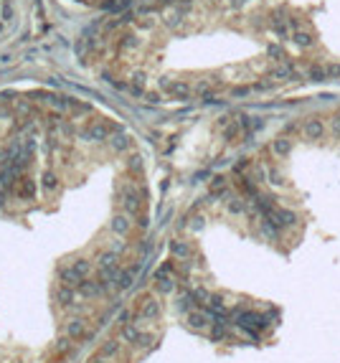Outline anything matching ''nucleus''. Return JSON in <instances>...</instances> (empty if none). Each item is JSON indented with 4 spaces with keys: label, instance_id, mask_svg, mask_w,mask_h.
Returning a JSON list of instances; mask_svg holds the SVG:
<instances>
[{
    "label": "nucleus",
    "instance_id": "nucleus-1",
    "mask_svg": "<svg viewBox=\"0 0 340 363\" xmlns=\"http://www.w3.org/2000/svg\"><path fill=\"white\" fill-rule=\"evenodd\" d=\"M160 86H163V92H168L170 97H175V99H188L190 97V86L186 82H168V79H163Z\"/></svg>",
    "mask_w": 340,
    "mask_h": 363
},
{
    "label": "nucleus",
    "instance_id": "nucleus-2",
    "mask_svg": "<svg viewBox=\"0 0 340 363\" xmlns=\"http://www.w3.org/2000/svg\"><path fill=\"white\" fill-rule=\"evenodd\" d=\"M294 43L302 46V49H307V46H312V36L307 31H300V33H294Z\"/></svg>",
    "mask_w": 340,
    "mask_h": 363
},
{
    "label": "nucleus",
    "instance_id": "nucleus-3",
    "mask_svg": "<svg viewBox=\"0 0 340 363\" xmlns=\"http://www.w3.org/2000/svg\"><path fill=\"white\" fill-rule=\"evenodd\" d=\"M307 74H310V79H315V82H323V79L327 76V69H325V66H317V64H315V66H310Z\"/></svg>",
    "mask_w": 340,
    "mask_h": 363
},
{
    "label": "nucleus",
    "instance_id": "nucleus-4",
    "mask_svg": "<svg viewBox=\"0 0 340 363\" xmlns=\"http://www.w3.org/2000/svg\"><path fill=\"white\" fill-rule=\"evenodd\" d=\"M132 3V0H109V3H104V10H124Z\"/></svg>",
    "mask_w": 340,
    "mask_h": 363
},
{
    "label": "nucleus",
    "instance_id": "nucleus-5",
    "mask_svg": "<svg viewBox=\"0 0 340 363\" xmlns=\"http://www.w3.org/2000/svg\"><path fill=\"white\" fill-rule=\"evenodd\" d=\"M289 74H292V64H289V61L279 64L277 69H274V76H277V79H285V76H289Z\"/></svg>",
    "mask_w": 340,
    "mask_h": 363
},
{
    "label": "nucleus",
    "instance_id": "nucleus-6",
    "mask_svg": "<svg viewBox=\"0 0 340 363\" xmlns=\"http://www.w3.org/2000/svg\"><path fill=\"white\" fill-rule=\"evenodd\" d=\"M305 130H307V135H310V138H317V135L323 132V124L317 122V120H310V122H307V127H305Z\"/></svg>",
    "mask_w": 340,
    "mask_h": 363
},
{
    "label": "nucleus",
    "instance_id": "nucleus-7",
    "mask_svg": "<svg viewBox=\"0 0 340 363\" xmlns=\"http://www.w3.org/2000/svg\"><path fill=\"white\" fill-rule=\"evenodd\" d=\"M119 46H122V49H132V46H137V36H132V33H130V36H124V38L119 41Z\"/></svg>",
    "mask_w": 340,
    "mask_h": 363
},
{
    "label": "nucleus",
    "instance_id": "nucleus-8",
    "mask_svg": "<svg viewBox=\"0 0 340 363\" xmlns=\"http://www.w3.org/2000/svg\"><path fill=\"white\" fill-rule=\"evenodd\" d=\"M327 76H340V64H330V66H327Z\"/></svg>",
    "mask_w": 340,
    "mask_h": 363
}]
</instances>
